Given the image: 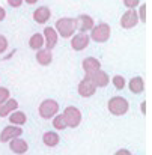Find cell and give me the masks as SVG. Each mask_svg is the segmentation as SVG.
I'll return each mask as SVG.
<instances>
[{"mask_svg":"<svg viewBox=\"0 0 152 155\" xmlns=\"http://www.w3.org/2000/svg\"><path fill=\"white\" fill-rule=\"evenodd\" d=\"M75 20H77V30H80V32H83V33L91 32V29L95 26L94 18H92L91 15H88V14H81V15H78Z\"/></svg>","mask_w":152,"mask_h":155,"instance_id":"12","label":"cell"},{"mask_svg":"<svg viewBox=\"0 0 152 155\" xmlns=\"http://www.w3.org/2000/svg\"><path fill=\"white\" fill-rule=\"evenodd\" d=\"M9 148H11V151H12L14 154L23 155V154L27 152L29 145H27V142H26L24 139H21V137H15V139L9 140Z\"/></svg>","mask_w":152,"mask_h":155,"instance_id":"13","label":"cell"},{"mask_svg":"<svg viewBox=\"0 0 152 155\" xmlns=\"http://www.w3.org/2000/svg\"><path fill=\"white\" fill-rule=\"evenodd\" d=\"M122 2H124L125 8H128V9H136L140 5V0H122Z\"/></svg>","mask_w":152,"mask_h":155,"instance_id":"25","label":"cell"},{"mask_svg":"<svg viewBox=\"0 0 152 155\" xmlns=\"http://www.w3.org/2000/svg\"><path fill=\"white\" fill-rule=\"evenodd\" d=\"M77 91H78L80 97H83V98H89V97H92V95L97 92V86H95L89 78H86V77H84V78L78 83Z\"/></svg>","mask_w":152,"mask_h":155,"instance_id":"11","label":"cell"},{"mask_svg":"<svg viewBox=\"0 0 152 155\" xmlns=\"http://www.w3.org/2000/svg\"><path fill=\"white\" fill-rule=\"evenodd\" d=\"M36 62L42 66H48L53 62V53L48 48H39L36 50Z\"/></svg>","mask_w":152,"mask_h":155,"instance_id":"16","label":"cell"},{"mask_svg":"<svg viewBox=\"0 0 152 155\" xmlns=\"http://www.w3.org/2000/svg\"><path fill=\"white\" fill-rule=\"evenodd\" d=\"M137 17H139V21L142 23H146V5H139V11H137Z\"/></svg>","mask_w":152,"mask_h":155,"instance_id":"24","label":"cell"},{"mask_svg":"<svg viewBox=\"0 0 152 155\" xmlns=\"http://www.w3.org/2000/svg\"><path fill=\"white\" fill-rule=\"evenodd\" d=\"M51 17V11L50 8L47 6H39L35 12H33V20L38 23V24H45Z\"/></svg>","mask_w":152,"mask_h":155,"instance_id":"14","label":"cell"},{"mask_svg":"<svg viewBox=\"0 0 152 155\" xmlns=\"http://www.w3.org/2000/svg\"><path fill=\"white\" fill-rule=\"evenodd\" d=\"M6 2L11 8H20L23 5V0H6Z\"/></svg>","mask_w":152,"mask_h":155,"instance_id":"28","label":"cell"},{"mask_svg":"<svg viewBox=\"0 0 152 155\" xmlns=\"http://www.w3.org/2000/svg\"><path fill=\"white\" fill-rule=\"evenodd\" d=\"M83 66V71L84 72H92V71H97L101 68V62L97 59V57H86L81 63Z\"/></svg>","mask_w":152,"mask_h":155,"instance_id":"18","label":"cell"},{"mask_svg":"<svg viewBox=\"0 0 152 155\" xmlns=\"http://www.w3.org/2000/svg\"><path fill=\"white\" fill-rule=\"evenodd\" d=\"M8 98H11V94H9V89L6 87H0V104L5 103Z\"/></svg>","mask_w":152,"mask_h":155,"instance_id":"26","label":"cell"},{"mask_svg":"<svg viewBox=\"0 0 152 155\" xmlns=\"http://www.w3.org/2000/svg\"><path fill=\"white\" fill-rule=\"evenodd\" d=\"M53 127L56 128V130H59V131H62V130H65L66 128V122H65V117H63V114H54L53 116Z\"/></svg>","mask_w":152,"mask_h":155,"instance_id":"22","label":"cell"},{"mask_svg":"<svg viewBox=\"0 0 152 155\" xmlns=\"http://www.w3.org/2000/svg\"><path fill=\"white\" fill-rule=\"evenodd\" d=\"M131 155H133V154H131Z\"/></svg>","mask_w":152,"mask_h":155,"instance_id":"33","label":"cell"},{"mask_svg":"<svg viewBox=\"0 0 152 155\" xmlns=\"http://www.w3.org/2000/svg\"><path fill=\"white\" fill-rule=\"evenodd\" d=\"M6 50H8V39L6 36L0 35V54H3Z\"/></svg>","mask_w":152,"mask_h":155,"instance_id":"27","label":"cell"},{"mask_svg":"<svg viewBox=\"0 0 152 155\" xmlns=\"http://www.w3.org/2000/svg\"><path fill=\"white\" fill-rule=\"evenodd\" d=\"M111 83H113V86L117 89V91H122L124 87H125V78L122 77V75H114L113 78H111Z\"/></svg>","mask_w":152,"mask_h":155,"instance_id":"23","label":"cell"},{"mask_svg":"<svg viewBox=\"0 0 152 155\" xmlns=\"http://www.w3.org/2000/svg\"><path fill=\"white\" fill-rule=\"evenodd\" d=\"M110 35H111V27H110L107 23H100V24H97V26H94V27L91 29L89 38H91L92 41L98 42V44H104V42L108 41Z\"/></svg>","mask_w":152,"mask_h":155,"instance_id":"3","label":"cell"},{"mask_svg":"<svg viewBox=\"0 0 152 155\" xmlns=\"http://www.w3.org/2000/svg\"><path fill=\"white\" fill-rule=\"evenodd\" d=\"M42 142H44V145H45V146H48V148H54V146H57V145H59L60 139H59V134H57V133H54V131H48V133H45V134L42 136Z\"/></svg>","mask_w":152,"mask_h":155,"instance_id":"20","label":"cell"},{"mask_svg":"<svg viewBox=\"0 0 152 155\" xmlns=\"http://www.w3.org/2000/svg\"><path fill=\"white\" fill-rule=\"evenodd\" d=\"M56 32L59 36L68 39L71 38L75 30H77V20L75 18H69V17H63V18H59L56 21V26H54Z\"/></svg>","mask_w":152,"mask_h":155,"instance_id":"1","label":"cell"},{"mask_svg":"<svg viewBox=\"0 0 152 155\" xmlns=\"http://www.w3.org/2000/svg\"><path fill=\"white\" fill-rule=\"evenodd\" d=\"M62 114H63V117H65L66 127H69V128H77V127L81 124V111H80L77 107H74V105L66 107Z\"/></svg>","mask_w":152,"mask_h":155,"instance_id":"4","label":"cell"},{"mask_svg":"<svg viewBox=\"0 0 152 155\" xmlns=\"http://www.w3.org/2000/svg\"><path fill=\"white\" fill-rule=\"evenodd\" d=\"M9 122L12 124V125H18V127H21V125H24L26 122H27V116H26V113L24 111H18V110H14L11 114H9Z\"/></svg>","mask_w":152,"mask_h":155,"instance_id":"19","label":"cell"},{"mask_svg":"<svg viewBox=\"0 0 152 155\" xmlns=\"http://www.w3.org/2000/svg\"><path fill=\"white\" fill-rule=\"evenodd\" d=\"M139 24V17L136 9H128L121 17V27L122 29H133Z\"/></svg>","mask_w":152,"mask_h":155,"instance_id":"7","label":"cell"},{"mask_svg":"<svg viewBox=\"0 0 152 155\" xmlns=\"http://www.w3.org/2000/svg\"><path fill=\"white\" fill-rule=\"evenodd\" d=\"M114 155H131V152L128 149H119V151H116Z\"/></svg>","mask_w":152,"mask_h":155,"instance_id":"29","label":"cell"},{"mask_svg":"<svg viewBox=\"0 0 152 155\" xmlns=\"http://www.w3.org/2000/svg\"><path fill=\"white\" fill-rule=\"evenodd\" d=\"M42 36H44V47H45V48L53 50V48L57 45L59 35H57V32H56V29H54V27H50V26H48V27H45V29H44Z\"/></svg>","mask_w":152,"mask_h":155,"instance_id":"10","label":"cell"},{"mask_svg":"<svg viewBox=\"0 0 152 155\" xmlns=\"http://www.w3.org/2000/svg\"><path fill=\"white\" fill-rule=\"evenodd\" d=\"M29 47H30L32 50H39V48H42V47H44V36H42V33H35V35H32L30 39H29Z\"/></svg>","mask_w":152,"mask_h":155,"instance_id":"21","label":"cell"},{"mask_svg":"<svg viewBox=\"0 0 152 155\" xmlns=\"http://www.w3.org/2000/svg\"><path fill=\"white\" fill-rule=\"evenodd\" d=\"M17 108H18V101L14 98H8L5 103L0 104V117H8Z\"/></svg>","mask_w":152,"mask_h":155,"instance_id":"15","label":"cell"},{"mask_svg":"<svg viewBox=\"0 0 152 155\" xmlns=\"http://www.w3.org/2000/svg\"><path fill=\"white\" fill-rule=\"evenodd\" d=\"M21 136H23L21 127L11 124V125H8V127H5L2 130V133H0V142L2 143H6V142H9V140H12L15 137H21Z\"/></svg>","mask_w":152,"mask_h":155,"instance_id":"9","label":"cell"},{"mask_svg":"<svg viewBox=\"0 0 152 155\" xmlns=\"http://www.w3.org/2000/svg\"><path fill=\"white\" fill-rule=\"evenodd\" d=\"M71 38H72V39H71V48L75 50V51H81V50L88 48L89 44H91L89 35H88V33H83V32H80V33H77V35H72Z\"/></svg>","mask_w":152,"mask_h":155,"instance_id":"8","label":"cell"},{"mask_svg":"<svg viewBox=\"0 0 152 155\" xmlns=\"http://www.w3.org/2000/svg\"><path fill=\"white\" fill-rule=\"evenodd\" d=\"M23 2H26L27 5H35V3H36L38 0H23Z\"/></svg>","mask_w":152,"mask_h":155,"instance_id":"32","label":"cell"},{"mask_svg":"<svg viewBox=\"0 0 152 155\" xmlns=\"http://www.w3.org/2000/svg\"><path fill=\"white\" fill-rule=\"evenodd\" d=\"M128 87H130V91L133 92V94H136V95H140V94H143V91H145V80L142 78V77H133L131 80H130V83H128Z\"/></svg>","mask_w":152,"mask_h":155,"instance_id":"17","label":"cell"},{"mask_svg":"<svg viewBox=\"0 0 152 155\" xmlns=\"http://www.w3.org/2000/svg\"><path fill=\"white\" fill-rule=\"evenodd\" d=\"M5 18H6V11H5V8L0 6V21H3Z\"/></svg>","mask_w":152,"mask_h":155,"instance_id":"30","label":"cell"},{"mask_svg":"<svg viewBox=\"0 0 152 155\" xmlns=\"http://www.w3.org/2000/svg\"><path fill=\"white\" fill-rule=\"evenodd\" d=\"M38 111H39V116L42 119H51L59 111V104H57V101L50 100V98L48 100H44L42 103L39 104Z\"/></svg>","mask_w":152,"mask_h":155,"instance_id":"5","label":"cell"},{"mask_svg":"<svg viewBox=\"0 0 152 155\" xmlns=\"http://www.w3.org/2000/svg\"><path fill=\"white\" fill-rule=\"evenodd\" d=\"M140 108H142V113L145 114V113H146V103H145V101L140 104Z\"/></svg>","mask_w":152,"mask_h":155,"instance_id":"31","label":"cell"},{"mask_svg":"<svg viewBox=\"0 0 152 155\" xmlns=\"http://www.w3.org/2000/svg\"><path fill=\"white\" fill-rule=\"evenodd\" d=\"M84 77L89 78L97 87H105V86L108 84V81H110L108 74H107L105 71H102L101 68L97 69V71H92V72H86Z\"/></svg>","mask_w":152,"mask_h":155,"instance_id":"6","label":"cell"},{"mask_svg":"<svg viewBox=\"0 0 152 155\" xmlns=\"http://www.w3.org/2000/svg\"><path fill=\"white\" fill-rule=\"evenodd\" d=\"M107 108L113 116H124L130 110V103L124 97H113V98L108 100Z\"/></svg>","mask_w":152,"mask_h":155,"instance_id":"2","label":"cell"}]
</instances>
